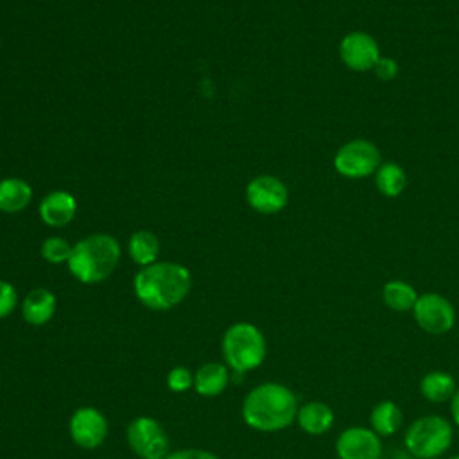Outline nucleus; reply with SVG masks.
Instances as JSON below:
<instances>
[{
	"label": "nucleus",
	"mask_w": 459,
	"mask_h": 459,
	"mask_svg": "<svg viewBox=\"0 0 459 459\" xmlns=\"http://www.w3.org/2000/svg\"><path fill=\"white\" fill-rule=\"evenodd\" d=\"M298 409L299 402L290 387L280 382H264L246 394L242 418L258 432H280L296 421Z\"/></svg>",
	"instance_id": "obj_1"
},
{
	"label": "nucleus",
	"mask_w": 459,
	"mask_h": 459,
	"mask_svg": "<svg viewBox=\"0 0 459 459\" xmlns=\"http://www.w3.org/2000/svg\"><path fill=\"white\" fill-rule=\"evenodd\" d=\"M133 289L143 307L170 310L188 296L192 274L178 262H154L134 274Z\"/></svg>",
	"instance_id": "obj_2"
},
{
	"label": "nucleus",
	"mask_w": 459,
	"mask_h": 459,
	"mask_svg": "<svg viewBox=\"0 0 459 459\" xmlns=\"http://www.w3.org/2000/svg\"><path fill=\"white\" fill-rule=\"evenodd\" d=\"M120 260V244L113 235L93 233L72 247L68 264L70 274L86 285L108 280Z\"/></svg>",
	"instance_id": "obj_3"
},
{
	"label": "nucleus",
	"mask_w": 459,
	"mask_h": 459,
	"mask_svg": "<svg viewBox=\"0 0 459 459\" xmlns=\"http://www.w3.org/2000/svg\"><path fill=\"white\" fill-rule=\"evenodd\" d=\"M454 443V423L441 414H423L403 432L405 452L412 459H437Z\"/></svg>",
	"instance_id": "obj_4"
},
{
	"label": "nucleus",
	"mask_w": 459,
	"mask_h": 459,
	"mask_svg": "<svg viewBox=\"0 0 459 459\" xmlns=\"http://www.w3.org/2000/svg\"><path fill=\"white\" fill-rule=\"evenodd\" d=\"M221 350L226 364L235 373H246L262 366L267 355V342L253 323H233L222 335Z\"/></svg>",
	"instance_id": "obj_5"
},
{
	"label": "nucleus",
	"mask_w": 459,
	"mask_h": 459,
	"mask_svg": "<svg viewBox=\"0 0 459 459\" xmlns=\"http://www.w3.org/2000/svg\"><path fill=\"white\" fill-rule=\"evenodd\" d=\"M382 163L378 147L366 138H353L342 143L335 156L333 167L335 170L348 179H362L373 176Z\"/></svg>",
	"instance_id": "obj_6"
},
{
	"label": "nucleus",
	"mask_w": 459,
	"mask_h": 459,
	"mask_svg": "<svg viewBox=\"0 0 459 459\" xmlns=\"http://www.w3.org/2000/svg\"><path fill=\"white\" fill-rule=\"evenodd\" d=\"M418 328L429 335H445L455 326V308L448 298L439 292H423L412 308Z\"/></svg>",
	"instance_id": "obj_7"
},
{
	"label": "nucleus",
	"mask_w": 459,
	"mask_h": 459,
	"mask_svg": "<svg viewBox=\"0 0 459 459\" xmlns=\"http://www.w3.org/2000/svg\"><path fill=\"white\" fill-rule=\"evenodd\" d=\"M129 448L142 459H165L169 437L161 423L151 416H138L127 427Z\"/></svg>",
	"instance_id": "obj_8"
},
{
	"label": "nucleus",
	"mask_w": 459,
	"mask_h": 459,
	"mask_svg": "<svg viewBox=\"0 0 459 459\" xmlns=\"http://www.w3.org/2000/svg\"><path fill=\"white\" fill-rule=\"evenodd\" d=\"M246 201L256 213L274 215L287 206L289 190L280 178L273 174H260L247 183Z\"/></svg>",
	"instance_id": "obj_9"
},
{
	"label": "nucleus",
	"mask_w": 459,
	"mask_h": 459,
	"mask_svg": "<svg viewBox=\"0 0 459 459\" xmlns=\"http://www.w3.org/2000/svg\"><path fill=\"white\" fill-rule=\"evenodd\" d=\"M337 459H382V437L364 425H350L335 437Z\"/></svg>",
	"instance_id": "obj_10"
},
{
	"label": "nucleus",
	"mask_w": 459,
	"mask_h": 459,
	"mask_svg": "<svg viewBox=\"0 0 459 459\" xmlns=\"http://www.w3.org/2000/svg\"><path fill=\"white\" fill-rule=\"evenodd\" d=\"M339 57L353 72H369L380 59V47L369 32L351 30L339 41Z\"/></svg>",
	"instance_id": "obj_11"
},
{
	"label": "nucleus",
	"mask_w": 459,
	"mask_h": 459,
	"mask_svg": "<svg viewBox=\"0 0 459 459\" xmlns=\"http://www.w3.org/2000/svg\"><path fill=\"white\" fill-rule=\"evenodd\" d=\"M70 436L81 448H99L108 437V420L95 407H79L70 418Z\"/></svg>",
	"instance_id": "obj_12"
},
{
	"label": "nucleus",
	"mask_w": 459,
	"mask_h": 459,
	"mask_svg": "<svg viewBox=\"0 0 459 459\" xmlns=\"http://www.w3.org/2000/svg\"><path fill=\"white\" fill-rule=\"evenodd\" d=\"M77 213V199L66 190H54L39 203V217L50 228L68 226Z\"/></svg>",
	"instance_id": "obj_13"
},
{
	"label": "nucleus",
	"mask_w": 459,
	"mask_h": 459,
	"mask_svg": "<svg viewBox=\"0 0 459 459\" xmlns=\"http://www.w3.org/2000/svg\"><path fill=\"white\" fill-rule=\"evenodd\" d=\"M296 423L308 436H323L333 427L335 414L326 402L310 400L299 405L296 414Z\"/></svg>",
	"instance_id": "obj_14"
},
{
	"label": "nucleus",
	"mask_w": 459,
	"mask_h": 459,
	"mask_svg": "<svg viewBox=\"0 0 459 459\" xmlns=\"http://www.w3.org/2000/svg\"><path fill=\"white\" fill-rule=\"evenodd\" d=\"M56 312V296L45 287H36L27 292L22 301V316L32 326L47 325Z\"/></svg>",
	"instance_id": "obj_15"
},
{
	"label": "nucleus",
	"mask_w": 459,
	"mask_h": 459,
	"mask_svg": "<svg viewBox=\"0 0 459 459\" xmlns=\"http://www.w3.org/2000/svg\"><path fill=\"white\" fill-rule=\"evenodd\" d=\"M457 380L452 373L445 369H432L427 371L420 380V393L430 403H446L452 400L454 393L457 391Z\"/></svg>",
	"instance_id": "obj_16"
},
{
	"label": "nucleus",
	"mask_w": 459,
	"mask_h": 459,
	"mask_svg": "<svg viewBox=\"0 0 459 459\" xmlns=\"http://www.w3.org/2000/svg\"><path fill=\"white\" fill-rule=\"evenodd\" d=\"M403 425V411L393 400H380L369 412V427L380 437L394 436Z\"/></svg>",
	"instance_id": "obj_17"
},
{
	"label": "nucleus",
	"mask_w": 459,
	"mask_h": 459,
	"mask_svg": "<svg viewBox=\"0 0 459 459\" xmlns=\"http://www.w3.org/2000/svg\"><path fill=\"white\" fill-rule=\"evenodd\" d=\"M32 201V188L22 178H4L0 179V212L2 213H20Z\"/></svg>",
	"instance_id": "obj_18"
},
{
	"label": "nucleus",
	"mask_w": 459,
	"mask_h": 459,
	"mask_svg": "<svg viewBox=\"0 0 459 459\" xmlns=\"http://www.w3.org/2000/svg\"><path fill=\"white\" fill-rule=\"evenodd\" d=\"M230 382L228 368L222 362H206L194 373V389L201 396L221 394Z\"/></svg>",
	"instance_id": "obj_19"
},
{
	"label": "nucleus",
	"mask_w": 459,
	"mask_h": 459,
	"mask_svg": "<svg viewBox=\"0 0 459 459\" xmlns=\"http://www.w3.org/2000/svg\"><path fill=\"white\" fill-rule=\"evenodd\" d=\"M418 296V290L403 280H389L382 287V301L393 312H412Z\"/></svg>",
	"instance_id": "obj_20"
},
{
	"label": "nucleus",
	"mask_w": 459,
	"mask_h": 459,
	"mask_svg": "<svg viewBox=\"0 0 459 459\" xmlns=\"http://www.w3.org/2000/svg\"><path fill=\"white\" fill-rule=\"evenodd\" d=\"M127 253L131 256V260L140 265H151L154 262H158V255H160V240L158 237L149 231V230H138L129 237L127 242Z\"/></svg>",
	"instance_id": "obj_21"
},
{
	"label": "nucleus",
	"mask_w": 459,
	"mask_h": 459,
	"mask_svg": "<svg viewBox=\"0 0 459 459\" xmlns=\"http://www.w3.org/2000/svg\"><path fill=\"white\" fill-rule=\"evenodd\" d=\"M375 185L384 197H398L407 185L405 170L396 161H382L377 169Z\"/></svg>",
	"instance_id": "obj_22"
},
{
	"label": "nucleus",
	"mask_w": 459,
	"mask_h": 459,
	"mask_svg": "<svg viewBox=\"0 0 459 459\" xmlns=\"http://www.w3.org/2000/svg\"><path fill=\"white\" fill-rule=\"evenodd\" d=\"M72 244L61 237H48L41 244V256L48 264H65L70 260Z\"/></svg>",
	"instance_id": "obj_23"
},
{
	"label": "nucleus",
	"mask_w": 459,
	"mask_h": 459,
	"mask_svg": "<svg viewBox=\"0 0 459 459\" xmlns=\"http://www.w3.org/2000/svg\"><path fill=\"white\" fill-rule=\"evenodd\" d=\"M167 385L174 393H185L194 387V373L185 366H176L167 375Z\"/></svg>",
	"instance_id": "obj_24"
},
{
	"label": "nucleus",
	"mask_w": 459,
	"mask_h": 459,
	"mask_svg": "<svg viewBox=\"0 0 459 459\" xmlns=\"http://www.w3.org/2000/svg\"><path fill=\"white\" fill-rule=\"evenodd\" d=\"M16 305H18V292H16V289L9 281L0 280V319H4L9 314H13Z\"/></svg>",
	"instance_id": "obj_25"
},
{
	"label": "nucleus",
	"mask_w": 459,
	"mask_h": 459,
	"mask_svg": "<svg viewBox=\"0 0 459 459\" xmlns=\"http://www.w3.org/2000/svg\"><path fill=\"white\" fill-rule=\"evenodd\" d=\"M373 72H375V75H377L380 81L389 82V81H393V79L398 75L400 68H398V63H396L394 57L380 56V59L377 61Z\"/></svg>",
	"instance_id": "obj_26"
},
{
	"label": "nucleus",
	"mask_w": 459,
	"mask_h": 459,
	"mask_svg": "<svg viewBox=\"0 0 459 459\" xmlns=\"http://www.w3.org/2000/svg\"><path fill=\"white\" fill-rule=\"evenodd\" d=\"M165 459H221V457L203 448H183V450L169 452Z\"/></svg>",
	"instance_id": "obj_27"
},
{
	"label": "nucleus",
	"mask_w": 459,
	"mask_h": 459,
	"mask_svg": "<svg viewBox=\"0 0 459 459\" xmlns=\"http://www.w3.org/2000/svg\"><path fill=\"white\" fill-rule=\"evenodd\" d=\"M448 403H450V416H452V423H454V427H457V429H459V387H457V391L454 393V396H452V400H450Z\"/></svg>",
	"instance_id": "obj_28"
},
{
	"label": "nucleus",
	"mask_w": 459,
	"mask_h": 459,
	"mask_svg": "<svg viewBox=\"0 0 459 459\" xmlns=\"http://www.w3.org/2000/svg\"><path fill=\"white\" fill-rule=\"evenodd\" d=\"M448 459H459V454H455V455H450Z\"/></svg>",
	"instance_id": "obj_29"
}]
</instances>
